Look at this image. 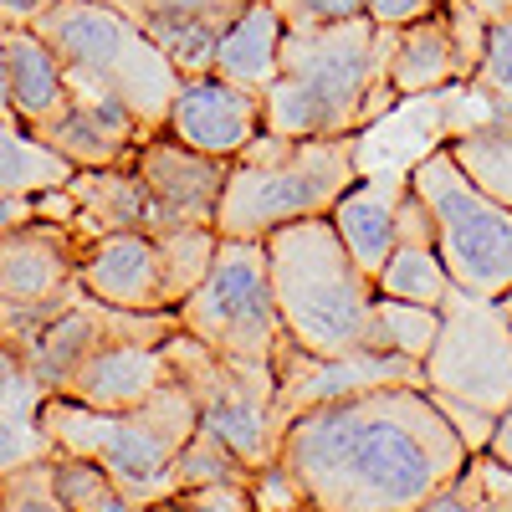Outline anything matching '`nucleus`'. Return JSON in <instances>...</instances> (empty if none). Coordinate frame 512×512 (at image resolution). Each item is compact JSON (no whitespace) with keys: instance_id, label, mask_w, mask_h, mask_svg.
Segmentation results:
<instances>
[{"instance_id":"f257e3e1","label":"nucleus","mask_w":512,"mask_h":512,"mask_svg":"<svg viewBox=\"0 0 512 512\" xmlns=\"http://www.w3.org/2000/svg\"><path fill=\"white\" fill-rule=\"evenodd\" d=\"M277 461L323 512H415L466 461V441L425 384H374L297 410Z\"/></svg>"},{"instance_id":"f03ea898","label":"nucleus","mask_w":512,"mask_h":512,"mask_svg":"<svg viewBox=\"0 0 512 512\" xmlns=\"http://www.w3.org/2000/svg\"><path fill=\"white\" fill-rule=\"evenodd\" d=\"M395 31L374 26L369 16L328 21V26H287L282 72L262 93L267 128L292 139L359 134L384 108H395Z\"/></svg>"},{"instance_id":"7ed1b4c3","label":"nucleus","mask_w":512,"mask_h":512,"mask_svg":"<svg viewBox=\"0 0 512 512\" xmlns=\"http://www.w3.org/2000/svg\"><path fill=\"white\" fill-rule=\"evenodd\" d=\"M262 241L277 313L297 349L318 359L374 349V277L349 256L328 216L287 221Z\"/></svg>"},{"instance_id":"20e7f679","label":"nucleus","mask_w":512,"mask_h":512,"mask_svg":"<svg viewBox=\"0 0 512 512\" xmlns=\"http://www.w3.org/2000/svg\"><path fill=\"white\" fill-rule=\"evenodd\" d=\"M41 431L52 436L57 451L103 461L128 507H139L175 502V456L200 431V410L185 379L169 374L134 410H93L72 395H47L41 400Z\"/></svg>"},{"instance_id":"39448f33","label":"nucleus","mask_w":512,"mask_h":512,"mask_svg":"<svg viewBox=\"0 0 512 512\" xmlns=\"http://www.w3.org/2000/svg\"><path fill=\"white\" fill-rule=\"evenodd\" d=\"M354 180H359V154H354L349 134L292 139V134L262 128L226 169L216 231L262 241L267 231H277L287 221L328 216L333 200Z\"/></svg>"},{"instance_id":"423d86ee","label":"nucleus","mask_w":512,"mask_h":512,"mask_svg":"<svg viewBox=\"0 0 512 512\" xmlns=\"http://www.w3.org/2000/svg\"><path fill=\"white\" fill-rule=\"evenodd\" d=\"M57 47L72 88L118 98L149 134L164 128L169 103L180 93V67L159 52V41L108 0H57L31 21Z\"/></svg>"},{"instance_id":"0eeeda50","label":"nucleus","mask_w":512,"mask_h":512,"mask_svg":"<svg viewBox=\"0 0 512 512\" xmlns=\"http://www.w3.org/2000/svg\"><path fill=\"white\" fill-rule=\"evenodd\" d=\"M436 221V251L461 292L502 297L512 292V205L487 195L446 144L425 154L405 180Z\"/></svg>"},{"instance_id":"6e6552de","label":"nucleus","mask_w":512,"mask_h":512,"mask_svg":"<svg viewBox=\"0 0 512 512\" xmlns=\"http://www.w3.org/2000/svg\"><path fill=\"white\" fill-rule=\"evenodd\" d=\"M180 328L195 333L226 359L246 364H272L292 349L282 328L277 297H272V272H267V241L251 236H221L216 262L200 277V287L175 308Z\"/></svg>"},{"instance_id":"1a4fd4ad","label":"nucleus","mask_w":512,"mask_h":512,"mask_svg":"<svg viewBox=\"0 0 512 512\" xmlns=\"http://www.w3.org/2000/svg\"><path fill=\"white\" fill-rule=\"evenodd\" d=\"M420 364L436 395H456L497 415L512 405V318L497 297L451 287L441 303V333Z\"/></svg>"},{"instance_id":"9d476101","label":"nucleus","mask_w":512,"mask_h":512,"mask_svg":"<svg viewBox=\"0 0 512 512\" xmlns=\"http://www.w3.org/2000/svg\"><path fill=\"white\" fill-rule=\"evenodd\" d=\"M374 384H425V364L405 359L395 349H354V354L318 359L292 344L277 359V410H282V420H292L308 405L359 395V390H374Z\"/></svg>"},{"instance_id":"9b49d317","label":"nucleus","mask_w":512,"mask_h":512,"mask_svg":"<svg viewBox=\"0 0 512 512\" xmlns=\"http://www.w3.org/2000/svg\"><path fill=\"white\" fill-rule=\"evenodd\" d=\"M164 128L200 154L236 159L267 128V108H262V93L241 88V82L221 72H195V77H180V93L169 103Z\"/></svg>"},{"instance_id":"f8f14e48","label":"nucleus","mask_w":512,"mask_h":512,"mask_svg":"<svg viewBox=\"0 0 512 512\" xmlns=\"http://www.w3.org/2000/svg\"><path fill=\"white\" fill-rule=\"evenodd\" d=\"M134 169H139V180L149 185V195L164 205V216L175 226H190V221L216 226V205H221V190H226L231 159L200 154L185 139L169 134V128H154V134L139 139Z\"/></svg>"},{"instance_id":"ddd939ff","label":"nucleus","mask_w":512,"mask_h":512,"mask_svg":"<svg viewBox=\"0 0 512 512\" xmlns=\"http://www.w3.org/2000/svg\"><path fill=\"white\" fill-rule=\"evenodd\" d=\"M77 282H82V292L103 297L113 308H139V313L169 308L164 251H159V236H149V231L88 236V246L77 256Z\"/></svg>"},{"instance_id":"4468645a","label":"nucleus","mask_w":512,"mask_h":512,"mask_svg":"<svg viewBox=\"0 0 512 512\" xmlns=\"http://www.w3.org/2000/svg\"><path fill=\"white\" fill-rule=\"evenodd\" d=\"M36 134L57 154H67L77 169H108V164H134L139 139L149 128L118 98L93 93V88H72L67 82V103L47 123H36Z\"/></svg>"},{"instance_id":"2eb2a0df","label":"nucleus","mask_w":512,"mask_h":512,"mask_svg":"<svg viewBox=\"0 0 512 512\" xmlns=\"http://www.w3.org/2000/svg\"><path fill=\"white\" fill-rule=\"evenodd\" d=\"M169 374L175 369H169L164 344H154V338H118V344H103L98 354L82 359L57 395H72L93 410H134Z\"/></svg>"},{"instance_id":"dca6fc26","label":"nucleus","mask_w":512,"mask_h":512,"mask_svg":"<svg viewBox=\"0 0 512 512\" xmlns=\"http://www.w3.org/2000/svg\"><path fill=\"white\" fill-rule=\"evenodd\" d=\"M67 195L77 200V231L103 236V231H175L164 205L149 195L134 164H108V169H77L67 180Z\"/></svg>"},{"instance_id":"f3484780","label":"nucleus","mask_w":512,"mask_h":512,"mask_svg":"<svg viewBox=\"0 0 512 512\" xmlns=\"http://www.w3.org/2000/svg\"><path fill=\"white\" fill-rule=\"evenodd\" d=\"M390 82H395V98H420V93L451 88V82H472V62L461 52V36H456L446 6L436 16L395 31Z\"/></svg>"},{"instance_id":"a211bd4d","label":"nucleus","mask_w":512,"mask_h":512,"mask_svg":"<svg viewBox=\"0 0 512 512\" xmlns=\"http://www.w3.org/2000/svg\"><path fill=\"white\" fill-rule=\"evenodd\" d=\"M400 195H405V185H395V180H354L328 210L333 231L344 236L349 256L369 277H379V267L390 262V251L400 241V226H395Z\"/></svg>"},{"instance_id":"6ab92c4d","label":"nucleus","mask_w":512,"mask_h":512,"mask_svg":"<svg viewBox=\"0 0 512 512\" xmlns=\"http://www.w3.org/2000/svg\"><path fill=\"white\" fill-rule=\"evenodd\" d=\"M282 36H287V16L277 11V0H246L236 21L221 31L210 72L241 82L251 93H267L272 77L282 72Z\"/></svg>"},{"instance_id":"aec40b11","label":"nucleus","mask_w":512,"mask_h":512,"mask_svg":"<svg viewBox=\"0 0 512 512\" xmlns=\"http://www.w3.org/2000/svg\"><path fill=\"white\" fill-rule=\"evenodd\" d=\"M6 72H11V108L26 128L47 123L67 103V67L36 26H6Z\"/></svg>"},{"instance_id":"412c9836","label":"nucleus","mask_w":512,"mask_h":512,"mask_svg":"<svg viewBox=\"0 0 512 512\" xmlns=\"http://www.w3.org/2000/svg\"><path fill=\"white\" fill-rule=\"evenodd\" d=\"M72 175L77 164L57 154L36 128H26L21 118H0V195L36 200L47 190H62Z\"/></svg>"},{"instance_id":"4be33fe9","label":"nucleus","mask_w":512,"mask_h":512,"mask_svg":"<svg viewBox=\"0 0 512 512\" xmlns=\"http://www.w3.org/2000/svg\"><path fill=\"white\" fill-rule=\"evenodd\" d=\"M446 149L487 195L512 205V113H492L487 123L461 128L456 139H446Z\"/></svg>"},{"instance_id":"5701e85b","label":"nucleus","mask_w":512,"mask_h":512,"mask_svg":"<svg viewBox=\"0 0 512 512\" xmlns=\"http://www.w3.org/2000/svg\"><path fill=\"white\" fill-rule=\"evenodd\" d=\"M451 287H456V282H451V272H446V262H441L436 241H395L390 262H384L379 277H374V292L405 297V303H431V308L446 303Z\"/></svg>"},{"instance_id":"b1692460","label":"nucleus","mask_w":512,"mask_h":512,"mask_svg":"<svg viewBox=\"0 0 512 512\" xmlns=\"http://www.w3.org/2000/svg\"><path fill=\"white\" fill-rule=\"evenodd\" d=\"M441 333V308L405 303V297L374 292V349H395L405 359H425Z\"/></svg>"},{"instance_id":"393cba45","label":"nucleus","mask_w":512,"mask_h":512,"mask_svg":"<svg viewBox=\"0 0 512 512\" xmlns=\"http://www.w3.org/2000/svg\"><path fill=\"white\" fill-rule=\"evenodd\" d=\"M216 246L221 231L216 226H175V231H159V251H164V282H169V308H180L185 297L200 287V277L216 262Z\"/></svg>"},{"instance_id":"a878e982","label":"nucleus","mask_w":512,"mask_h":512,"mask_svg":"<svg viewBox=\"0 0 512 512\" xmlns=\"http://www.w3.org/2000/svg\"><path fill=\"white\" fill-rule=\"evenodd\" d=\"M139 26L159 41V52L180 67V77H195V72L216 67V41H221L226 26L190 21V16H144Z\"/></svg>"},{"instance_id":"bb28decb","label":"nucleus","mask_w":512,"mask_h":512,"mask_svg":"<svg viewBox=\"0 0 512 512\" xmlns=\"http://www.w3.org/2000/svg\"><path fill=\"white\" fill-rule=\"evenodd\" d=\"M52 390H31L11 405H0V477L16 472L26 461H41V456H57L52 436L41 431V400Z\"/></svg>"},{"instance_id":"cd10ccee","label":"nucleus","mask_w":512,"mask_h":512,"mask_svg":"<svg viewBox=\"0 0 512 512\" xmlns=\"http://www.w3.org/2000/svg\"><path fill=\"white\" fill-rule=\"evenodd\" d=\"M57 497L72 512H123L128 507V497L108 477V466L93 456H72V451H57Z\"/></svg>"},{"instance_id":"c85d7f7f","label":"nucleus","mask_w":512,"mask_h":512,"mask_svg":"<svg viewBox=\"0 0 512 512\" xmlns=\"http://www.w3.org/2000/svg\"><path fill=\"white\" fill-rule=\"evenodd\" d=\"M205 482H251V466L236 451H226L221 441L195 431L175 456V497L190 492V487H205Z\"/></svg>"},{"instance_id":"c756f323","label":"nucleus","mask_w":512,"mask_h":512,"mask_svg":"<svg viewBox=\"0 0 512 512\" xmlns=\"http://www.w3.org/2000/svg\"><path fill=\"white\" fill-rule=\"evenodd\" d=\"M472 82H477V88H482V93H487L502 113H512V11L487 21L482 57H477Z\"/></svg>"},{"instance_id":"7c9ffc66","label":"nucleus","mask_w":512,"mask_h":512,"mask_svg":"<svg viewBox=\"0 0 512 512\" xmlns=\"http://www.w3.org/2000/svg\"><path fill=\"white\" fill-rule=\"evenodd\" d=\"M0 507L6 512H62V497H57V456H41V461H26L16 472L0 477Z\"/></svg>"},{"instance_id":"2f4dec72","label":"nucleus","mask_w":512,"mask_h":512,"mask_svg":"<svg viewBox=\"0 0 512 512\" xmlns=\"http://www.w3.org/2000/svg\"><path fill=\"white\" fill-rule=\"evenodd\" d=\"M108 6L128 11L134 21H144V16H190V21H210V26H231L246 0H108Z\"/></svg>"},{"instance_id":"473e14b6","label":"nucleus","mask_w":512,"mask_h":512,"mask_svg":"<svg viewBox=\"0 0 512 512\" xmlns=\"http://www.w3.org/2000/svg\"><path fill=\"white\" fill-rule=\"evenodd\" d=\"M431 390V384H425ZM436 395V390H431ZM436 405L446 410V420H451V431L466 441V451H487V441H492V425H497V415L492 410H482V405H466V400H456V395H436Z\"/></svg>"},{"instance_id":"72a5a7b5","label":"nucleus","mask_w":512,"mask_h":512,"mask_svg":"<svg viewBox=\"0 0 512 512\" xmlns=\"http://www.w3.org/2000/svg\"><path fill=\"white\" fill-rule=\"evenodd\" d=\"M251 507H308V497L282 461H267L251 472Z\"/></svg>"},{"instance_id":"f704fd0d","label":"nucleus","mask_w":512,"mask_h":512,"mask_svg":"<svg viewBox=\"0 0 512 512\" xmlns=\"http://www.w3.org/2000/svg\"><path fill=\"white\" fill-rule=\"evenodd\" d=\"M277 11L287 16V26H328L364 16V0H277Z\"/></svg>"},{"instance_id":"c9c22d12","label":"nucleus","mask_w":512,"mask_h":512,"mask_svg":"<svg viewBox=\"0 0 512 512\" xmlns=\"http://www.w3.org/2000/svg\"><path fill=\"white\" fill-rule=\"evenodd\" d=\"M466 472H472V482L482 492V507H512V466H502L492 451H477L466 461Z\"/></svg>"},{"instance_id":"e433bc0d","label":"nucleus","mask_w":512,"mask_h":512,"mask_svg":"<svg viewBox=\"0 0 512 512\" xmlns=\"http://www.w3.org/2000/svg\"><path fill=\"white\" fill-rule=\"evenodd\" d=\"M31 390H47V384L26 369V354L11 344V338H0V405H11V400H21Z\"/></svg>"},{"instance_id":"4c0bfd02","label":"nucleus","mask_w":512,"mask_h":512,"mask_svg":"<svg viewBox=\"0 0 512 512\" xmlns=\"http://www.w3.org/2000/svg\"><path fill=\"white\" fill-rule=\"evenodd\" d=\"M436 11H441V0H364V16L374 26H390V31H400L410 21H425Z\"/></svg>"},{"instance_id":"58836bf2","label":"nucleus","mask_w":512,"mask_h":512,"mask_svg":"<svg viewBox=\"0 0 512 512\" xmlns=\"http://www.w3.org/2000/svg\"><path fill=\"white\" fill-rule=\"evenodd\" d=\"M175 502H185V507H231V512H246V507H251V482H205V487L180 492Z\"/></svg>"},{"instance_id":"ea45409f","label":"nucleus","mask_w":512,"mask_h":512,"mask_svg":"<svg viewBox=\"0 0 512 512\" xmlns=\"http://www.w3.org/2000/svg\"><path fill=\"white\" fill-rule=\"evenodd\" d=\"M57 0H0V26H31L36 16H47Z\"/></svg>"},{"instance_id":"a19ab883","label":"nucleus","mask_w":512,"mask_h":512,"mask_svg":"<svg viewBox=\"0 0 512 512\" xmlns=\"http://www.w3.org/2000/svg\"><path fill=\"white\" fill-rule=\"evenodd\" d=\"M487 451H492L502 466H512V405H507V410H497V425H492Z\"/></svg>"},{"instance_id":"79ce46f5","label":"nucleus","mask_w":512,"mask_h":512,"mask_svg":"<svg viewBox=\"0 0 512 512\" xmlns=\"http://www.w3.org/2000/svg\"><path fill=\"white\" fill-rule=\"evenodd\" d=\"M36 216V200H16V195H0V231L6 226H21Z\"/></svg>"},{"instance_id":"37998d69","label":"nucleus","mask_w":512,"mask_h":512,"mask_svg":"<svg viewBox=\"0 0 512 512\" xmlns=\"http://www.w3.org/2000/svg\"><path fill=\"white\" fill-rule=\"evenodd\" d=\"M0 118H16V108H11V72H6V26H0Z\"/></svg>"},{"instance_id":"c03bdc74","label":"nucleus","mask_w":512,"mask_h":512,"mask_svg":"<svg viewBox=\"0 0 512 512\" xmlns=\"http://www.w3.org/2000/svg\"><path fill=\"white\" fill-rule=\"evenodd\" d=\"M472 6L492 21V16H507V11H512V0H472Z\"/></svg>"},{"instance_id":"a18cd8bd","label":"nucleus","mask_w":512,"mask_h":512,"mask_svg":"<svg viewBox=\"0 0 512 512\" xmlns=\"http://www.w3.org/2000/svg\"><path fill=\"white\" fill-rule=\"evenodd\" d=\"M497 303H502V313L512 318V292H502V297H497Z\"/></svg>"}]
</instances>
